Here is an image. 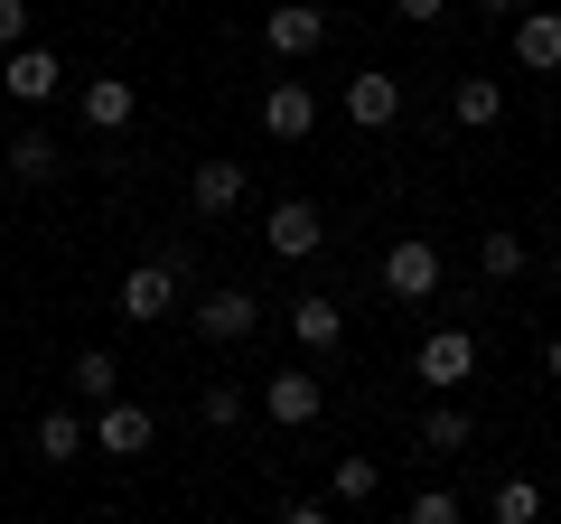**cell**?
I'll use <instances>...</instances> for the list:
<instances>
[{
  "label": "cell",
  "mask_w": 561,
  "mask_h": 524,
  "mask_svg": "<svg viewBox=\"0 0 561 524\" xmlns=\"http://www.w3.org/2000/svg\"><path fill=\"white\" fill-rule=\"evenodd\" d=\"M187 300V253H150L122 272V319H169Z\"/></svg>",
  "instance_id": "1"
},
{
  "label": "cell",
  "mask_w": 561,
  "mask_h": 524,
  "mask_svg": "<svg viewBox=\"0 0 561 524\" xmlns=\"http://www.w3.org/2000/svg\"><path fill=\"white\" fill-rule=\"evenodd\" d=\"M187 319H197V338H206V346H243V338L262 328V300L225 282V291H197V300H187Z\"/></svg>",
  "instance_id": "2"
},
{
  "label": "cell",
  "mask_w": 561,
  "mask_h": 524,
  "mask_svg": "<svg viewBox=\"0 0 561 524\" xmlns=\"http://www.w3.org/2000/svg\"><path fill=\"white\" fill-rule=\"evenodd\" d=\"M383 291H393L402 309L431 300V291H440V243H431V235H393V243H383Z\"/></svg>",
  "instance_id": "3"
},
{
  "label": "cell",
  "mask_w": 561,
  "mask_h": 524,
  "mask_svg": "<svg viewBox=\"0 0 561 524\" xmlns=\"http://www.w3.org/2000/svg\"><path fill=\"white\" fill-rule=\"evenodd\" d=\"M412 375L431 384V394H459V384L478 375V338H468V328H431L421 356H412Z\"/></svg>",
  "instance_id": "4"
},
{
  "label": "cell",
  "mask_w": 561,
  "mask_h": 524,
  "mask_svg": "<svg viewBox=\"0 0 561 524\" xmlns=\"http://www.w3.org/2000/svg\"><path fill=\"white\" fill-rule=\"evenodd\" d=\"M262 47H272V57H319V47H328V10H309V0H272V10H262Z\"/></svg>",
  "instance_id": "5"
},
{
  "label": "cell",
  "mask_w": 561,
  "mask_h": 524,
  "mask_svg": "<svg viewBox=\"0 0 561 524\" xmlns=\"http://www.w3.org/2000/svg\"><path fill=\"white\" fill-rule=\"evenodd\" d=\"M262 243H272L280 262H309V253H319V243H328V216H319V206H309V197H280L272 216H262Z\"/></svg>",
  "instance_id": "6"
},
{
  "label": "cell",
  "mask_w": 561,
  "mask_h": 524,
  "mask_svg": "<svg viewBox=\"0 0 561 524\" xmlns=\"http://www.w3.org/2000/svg\"><path fill=\"white\" fill-rule=\"evenodd\" d=\"M76 122L94 132V141H113V132H131V122H140V84H122V76H94V84L76 94Z\"/></svg>",
  "instance_id": "7"
},
{
  "label": "cell",
  "mask_w": 561,
  "mask_h": 524,
  "mask_svg": "<svg viewBox=\"0 0 561 524\" xmlns=\"http://www.w3.org/2000/svg\"><path fill=\"white\" fill-rule=\"evenodd\" d=\"M243 187H253V160H197V169H187V206H197L206 225H216V216H234V206H243Z\"/></svg>",
  "instance_id": "8"
},
{
  "label": "cell",
  "mask_w": 561,
  "mask_h": 524,
  "mask_svg": "<svg viewBox=\"0 0 561 524\" xmlns=\"http://www.w3.org/2000/svg\"><path fill=\"white\" fill-rule=\"evenodd\" d=\"M262 412H272L280 431H309L328 412V394H319V375H309V365H280L272 384H262Z\"/></svg>",
  "instance_id": "9"
},
{
  "label": "cell",
  "mask_w": 561,
  "mask_h": 524,
  "mask_svg": "<svg viewBox=\"0 0 561 524\" xmlns=\"http://www.w3.org/2000/svg\"><path fill=\"white\" fill-rule=\"evenodd\" d=\"M290 346H300V356H337L346 346V309L328 300V291H300V300H290Z\"/></svg>",
  "instance_id": "10"
},
{
  "label": "cell",
  "mask_w": 561,
  "mask_h": 524,
  "mask_svg": "<svg viewBox=\"0 0 561 524\" xmlns=\"http://www.w3.org/2000/svg\"><path fill=\"white\" fill-rule=\"evenodd\" d=\"M346 122H356V132H393V122H402V84L383 76V66L346 76Z\"/></svg>",
  "instance_id": "11"
},
{
  "label": "cell",
  "mask_w": 561,
  "mask_h": 524,
  "mask_svg": "<svg viewBox=\"0 0 561 524\" xmlns=\"http://www.w3.org/2000/svg\"><path fill=\"white\" fill-rule=\"evenodd\" d=\"M262 132L272 141H309L319 132V84H272L262 94Z\"/></svg>",
  "instance_id": "12"
},
{
  "label": "cell",
  "mask_w": 561,
  "mask_h": 524,
  "mask_svg": "<svg viewBox=\"0 0 561 524\" xmlns=\"http://www.w3.org/2000/svg\"><path fill=\"white\" fill-rule=\"evenodd\" d=\"M94 449H103V459H140V449H150V412L122 403V394L94 403Z\"/></svg>",
  "instance_id": "13"
},
{
  "label": "cell",
  "mask_w": 561,
  "mask_h": 524,
  "mask_svg": "<svg viewBox=\"0 0 561 524\" xmlns=\"http://www.w3.org/2000/svg\"><path fill=\"white\" fill-rule=\"evenodd\" d=\"M515 66L524 76H561V10H515Z\"/></svg>",
  "instance_id": "14"
},
{
  "label": "cell",
  "mask_w": 561,
  "mask_h": 524,
  "mask_svg": "<svg viewBox=\"0 0 561 524\" xmlns=\"http://www.w3.org/2000/svg\"><path fill=\"white\" fill-rule=\"evenodd\" d=\"M0 84H10V103H47L66 84V66L47 57V47H10V66H0Z\"/></svg>",
  "instance_id": "15"
},
{
  "label": "cell",
  "mask_w": 561,
  "mask_h": 524,
  "mask_svg": "<svg viewBox=\"0 0 561 524\" xmlns=\"http://www.w3.org/2000/svg\"><path fill=\"white\" fill-rule=\"evenodd\" d=\"M449 122H459V132H496L505 122V84L496 76H459L449 84Z\"/></svg>",
  "instance_id": "16"
},
{
  "label": "cell",
  "mask_w": 561,
  "mask_h": 524,
  "mask_svg": "<svg viewBox=\"0 0 561 524\" xmlns=\"http://www.w3.org/2000/svg\"><path fill=\"white\" fill-rule=\"evenodd\" d=\"M468 441H478V412L468 403H431L421 412V449H431V459H459Z\"/></svg>",
  "instance_id": "17"
},
{
  "label": "cell",
  "mask_w": 561,
  "mask_h": 524,
  "mask_svg": "<svg viewBox=\"0 0 561 524\" xmlns=\"http://www.w3.org/2000/svg\"><path fill=\"white\" fill-rule=\"evenodd\" d=\"M28 449H38L47 468H66V459H84V449H94V422H84V412H47Z\"/></svg>",
  "instance_id": "18"
},
{
  "label": "cell",
  "mask_w": 561,
  "mask_h": 524,
  "mask_svg": "<svg viewBox=\"0 0 561 524\" xmlns=\"http://www.w3.org/2000/svg\"><path fill=\"white\" fill-rule=\"evenodd\" d=\"M57 169H66V150L47 141V132H20V141H10V179H20V187H47Z\"/></svg>",
  "instance_id": "19"
},
{
  "label": "cell",
  "mask_w": 561,
  "mask_h": 524,
  "mask_svg": "<svg viewBox=\"0 0 561 524\" xmlns=\"http://www.w3.org/2000/svg\"><path fill=\"white\" fill-rule=\"evenodd\" d=\"M524 262H534V243H524V235H505V225H486V235H478V272H486V282H515Z\"/></svg>",
  "instance_id": "20"
},
{
  "label": "cell",
  "mask_w": 561,
  "mask_h": 524,
  "mask_svg": "<svg viewBox=\"0 0 561 524\" xmlns=\"http://www.w3.org/2000/svg\"><path fill=\"white\" fill-rule=\"evenodd\" d=\"M66 384H76L84 403H113V394H122V356H113V346H84V356H76V375H66Z\"/></svg>",
  "instance_id": "21"
},
{
  "label": "cell",
  "mask_w": 561,
  "mask_h": 524,
  "mask_svg": "<svg viewBox=\"0 0 561 524\" xmlns=\"http://www.w3.org/2000/svg\"><path fill=\"white\" fill-rule=\"evenodd\" d=\"M328 497L337 505H375L383 497V459H337L328 468Z\"/></svg>",
  "instance_id": "22"
},
{
  "label": "cell",
  "mask_w": 561,
  "mask_h": 524,
  "mask_svg": "<svg viewBox=\"0 0 561 524\" xmlns=\"http://www.w3.org/2000/svg\"><path fill=\"white\" fill-rule=\"evenodd\" d=\"M402 515H412V524H459L468 497H459V487H412V497H402Z\"/></svg>",
  "instance_id": "23"
},
{
  "label": "cell",
  "mask_w": 561,
  "mask_h": 524,
  "mask_svg": "<svg viewBox=\"0 0 561 524\" xmlns=\"http://www.w3.org/2000/svg\"><path fill=\"white\" fill-rule=\"evenodd\" d=\"M486 515H496V524H534V515H542V487H534V478H505L496 497H486Z\"/></svg>",
  "instance_id": "24"
},
{
  "label": "cell",
  "mask_w": 561,
  "mask_h": 524,
  "mask_svg": "<svg viewBox=\"0 0 561 524\" xmlns=\"http://www.w3.org/2000/svg\"><path fill=\"white\" fill-rule=\"evenodd\" d=\"M197 422L206 431H234L243 422V384H206V394H197Z\"/></svg>",
  "instance_id": "25"
},
{
  "label": "cell",
  "mask_w": 561,
  "mask_h": 524,
  "mask_svg": "<svg viewBox=\"0 0 561 524\" xmlns=\"http://www.w3.org/2000/svg\"><path fill=\"white\" fill-rule=\"evenodd\" d=\"M10 47H28V0H0V57Z\"/></svg>",
  "instance_id": "26"
},
{
  "label": "cell",
  "mask_w": 561,
  "mask_h": 524,
  "mask_svg": "<svg viewBox=\"0 0 561 524\" xmlns=\"http://www.w3.org/2000/svg\"><path fill=\"white\" fill-rule=\"evenodd\" d=\"M393 20H412V29H440V20H449V0H393Z\"/></svg>",
  "instance_id": "27"
},
{
  "label": "cell",
  "mask_w": 561,
  "mask_h": 524,
  "mask_svg": "<svg viewBox=\"0 0 561 524\" xmlns=\"http://www.w3.org/2000/svg\"><path fill=\"white\" fill-rule=\"evenodd\" d=\"M478 10H486V20H505V29H515V10H534V0H478Z\"/></svg>",
  "instance_id": "28"
},
{
  "label": "cell",
  "mask_w": 561,
  "mask_h": 524,
  "mask_svg": "<svg viewBox=\"0 0 561 524\" xmlns=\"http://www.w3.org/2000/svg\"><path fill=\"white\" fill-rule=\"evenodd\" d=\"M542 375L561 384V328H552V338H542Z\"/></svg>",
  "instance_id": "29"
},
{
  "label": "cell",
  "mask_w": 561,
  "mask_h": 524,
  "mask_svg": "<svg viewBox=\"0 0 561 524\" xmlns=\"http://www.w3.org/2000/svg\"><path fill=\"white\" fill-rule=\"evenodd\" d=\"M552 291H561V243H552Z\"/></svg>",
  "instance_id": "30"
}]
</instances>
